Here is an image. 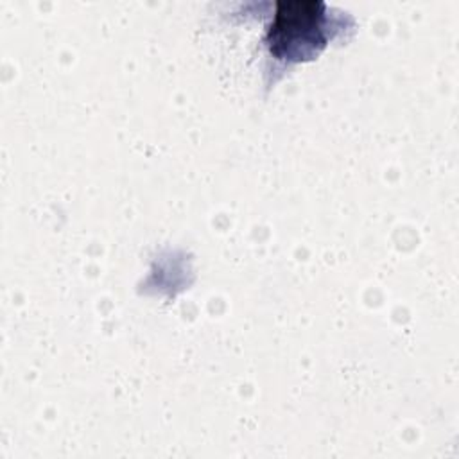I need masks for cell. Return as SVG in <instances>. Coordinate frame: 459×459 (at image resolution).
I'll list each match as a JSON object with an SVG mask.
<instances>
[{
    "label": "cell",
    "mask_w": 459,
    "mask_h": 459,
    "mask_svg": "<svg viewBox=\"0 0 459 459\" xmlns=\"http://www.w3.org/2000/svg\"><path fill=\"white\" fill-rule=\"evenodd\" d=\"M326 41L325 4L321 0L276 2L267 43L278 59L312 57Z\"/></svg>",
    "instance_id": "cell-1"
}]
</instances>
